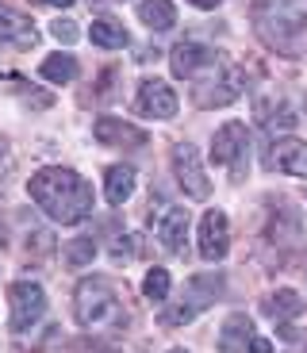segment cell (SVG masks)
<instances>
[{
  "label": "cell",
  "mask_w": 307,
  "mask_h": 353,
  "mask_svg": "<svg viewBox=\"0 0 307 353\" xmlns=\"http://www.w3.org/2000/svg\"><path fill=\"white\" fill-rule=\"evenodd\" d=\"M27 192L61 227H73V223L92 215V185L81 173H73V169H61V165L39 169L27 181Z\"/></svg>",
  "instance_id": "1"
},
{
  "label": "cell",
  "mask_w": 307,
  "mask_h": 353,
  "mask_svg": "<svg viewBox=\"0 0 307 353\" xmlns=\"http://www.w3.org/2000/svg\"><path fill=\"white\" fill-rule=\"evenodd\" d=\"M73 315L88 334H115L127 327V307L123 292L108 276H85L73 292Z\"/></svg>",
  "instance_id": "2"
},
{
  "label": "cell",
  "mask_w": 307,
  "mask_h": 353,
  "mask_svg": "<svg viewBox=\"0 0 307 353\" xmlns=\"http://www.w3.org/2000/svg\"><path fill=\"white\" fill-rule=\"evenodd\" d=\"M307 23V0H257L254 4V27L269 50L296 58L299 54V31Z\"/></svg>",
  "instance_id": "3"
},
{
  "label": "cell",
  "mask_w": 307,
  "mask_h": 353,
  "mask_svg": "<svg viewBox=\"0 0 307 353\" xmlns=\"http://www.w3.org/2000/svg\"><path fill=\"white\" fill-rule=\"evenodd\" d=\"M242 85H246V73L238 70V65L219 62V65H211L204 77H196L192 100L200 108H223V104H230V100L242 97Z\"/></svg>",
  "instance_id": "4"
},
{
  "label": "cell",
  "mask_w": 307,
  "mask_h": 353,
  "mask_svg": "<svg viewBox=\"0 0 307 353\" xmlns=\"http://www.w3.org/2000/svg\"><path fill=\"white\" fill-rule=\"evenodd\" d=\"M223 296V276L219 273H200L192 276V281H184V300L177 303L173 311H166L161 315V323L166 327H177V323H192L200 311H208L211 303Z\"/></svg>",
  "instance_id": "5"
},
{
  "label": "cell",
  "mask_w": 307,
  "mask_h": 353,
  "mask_svg": "<svg viewBox=\"0 0 307 353\" xmlns=\"http://www.w3.org/2000/svg\"><path fill=\"white\" fill-rule=\"evenodd\" d=\"M211 161L223 169H230L235 176H246L250 165V131L242 123H223L211 139Z\"/></svg>",
  "instance_id": "6"
},
{
  "label": "cell",
  "mask_w": 307,
  "mask_h": 353,
  "mask_svg": "<svg viewBox=\"0 0 307 353\" xmlns=\"http://www.w3.org/2000/svg\"><path fill=\"white\" fill-rule=\"evenodd\" d=\"M8 303H12V330L27 334L39 319L46 315V292L35 281H16L8 288Z\"/></svg>",
  "instance_id": "7"
},
{
  "label": "cell",
  "mask_w": 307,
  "mask_h": 353,
  "mask_svg": "<svg viewBox=\"0 0 307 353\" xmlns=\"http://www.w3.org/2000/svg\"><path fill=\"white\" fill-rule=\"evenodd\" d=\"M169 161H173V176H177V185L184 188V196H192V200H208V196H211V181H208V173H204V165H200L196 146L177 142L173 154H169Z\"/></svg>",
  "instance_id": "8"
},
{
  "label": "cell",
  "mask_w": 307,
  "mask_h": 353,
  "mask_svg": "<svg viewBox=\"0 0 307 353\" xmlns=\"http://www.w3.org/2000/svg\"><path fill=\"white\" fill-rule=\"evenodd\" d=\"M150 227L158 234V242L169 254H181L184 239H188V208H177V203L158 200V212H150Z\"/></svg>",
  "instance_id": "9"
},
{
  "label": "cell",
  "mask_w": 307,
  "mask_h": 353,
  "mask_svg": "<svg viewBox=\"0 0 307 353\" xmlns=\"http://www.w3.org/2000/svg\"><path fill=\"white\" fill-rule=\"evenodd\" d=\"M223 58L211 46L204 43H177L173 54H169V65H173V77H184V81H196L211 70V65H219Z\"/></svg>",
  "instance_id": "10"
},
{
  "label": "cell",
  "mask_w": 307,
  "mask_h": 353,
  "mask_svg": "<svg viewBox=\"0 0 307 353\" xmlns=\"http://www.w3.org/2000/svg\"><path fill=\"white\" fill-rule=\"evenodd\" d=\"M92 134H97L100 146H119V150H142L146 146V131L119 119V115H100L92 123Z\"/></svg>",
  "instance_id": "11"
},
{
  "label": "cell",
  "mask_w": 307,
  "mask_h": 353,
  "mask_svg": "<svg viewBox=\"0 0 307 353\" xmlns=\"http://www.w3.org/2000/svg\"><path fill=\"white\" fill-rule=\"evenodd\" d=\"M135 108L150 119H173L177 115V92L158 77H146L139 85V97H135Z\"/></svg>",
  "instance_id": "12"
},
{
  "label": "cell",
  "mask_w": 307,
  "mask_h": 353,
  "mask_svg": "<svg viewBox=\"0 0 307 353\" xmlns=\"http://www.w3.org/2000/svg\"><path fill=\"white\" fill-rule=\"evenodd\" d=\"M230 250V223L219 208H211L200 219V257L204 261H223Z\"/></svg>",
  "instance_id": "13"
},
{
  "label": "cell",
  "mask_w": 307,
  "mask_h": 353,
  "mask_svg": "<svg viewBox=\"0 0 307 353\" xmlns=\"http://www.w3.org/2000/svg\"><path fill=\"white\" fill-rule=\"evenodd\" d=\"M265 165L277 169V173H284V176H307V142L273 139L269 154H265Z\"/></svg>",
  "instance_id": "14"
},
{
  "label": "cell",
  "mask_w": 307,
  "mask_h": 353,
  "mask_svg": "<svg viewBox=\"0 0 307 353\" xmlns=\"http://www.w3.org/2000/svg\"><path fill=\"white\" fill-rule=\"evenodd\" d=\"M39 43V31L27 16L12 8H0V46L4 50H31Z\"/></svg>",
  "instance_id": "15"
},
{
  "label": "cell",
  "mask_w": 307,
  "mask_h": 353,
  "mask_svg": "<svg viewBox=\"0 0 307 353\" xmlns=\"http://www.w3.org/2000/svg\"><path fill=\"white\" fill-rule=\"evenodd\" d=\"M250 342H254V319L242 315V311L227 315V323H223V330H219V350L223 353H246Z\"/></svg>",
  "instance_id": "16"
},
{
  "label": "cell",
  "mask_w": 307,
  "mask_h": 353,
  "mask_svg": "<svg viewBox=\"0 0 307 353\" xmlns=\"http://www.w3.org/2000/svg\"><path fill=\"white\" fill-rule=\"evenodd\" d=\"M299 311H304V300H299L292 288H281V292H273V296L261 300V315L273 319V323H288V319L299 315Z\"/></svg>",
  "instance_id": "17"
},
{
  "label": "cell",
  "mask_w": 307,
  "mask_h": 353,
  "mask_svg": "<svg viewBox=\"0 0 307 353\" xmlns=\"http://www.w3.org/2000/svg\"><path fill=\"white\" fill-rule=\"evenodd\" d=\"M131 192H135V169L131 165H112L104 173V196H108V203H127L131 200Z\"/></svg>",
  "instance_id": "18"
},
{
  "label": "cell",
  "mask_w": 307,
  "mask_h": 353,
  "mask_svg": "<svg viewBox=\"0 0 307 353\" xmlns=\"http://www.w3.org/2000/svg\"><path fill=\"white\" fill-rule=\"evenodd\" d=\"M139 19L150 27V31H169V27L177 23L173 0H142V4H139Z\"/></svg>",
  "instance_id": "19"
},
{
  "label": "cell",
  "mask_w": 307,
  "mask_h": 353,
  "mask_svg": "<svg viewBox=\"0 0 307 353\" xmlns=\"http://www.w3.org/2000/svg\"><path fill=\"white\" fill-rule=\"evenodd\" d=\"M88 39L97 46H104V50H123V46L131 43V39H127V27H123L119 19H92Z\"/></svg>",
  "instance_id": "20"
},
{
  "label": "cell",
  "mask_w": 307,
  "mask_h": 353,
  "mask_svg": "<svg viewBox=\"0 0 307 353\" xmlns=\"http://www.w3.org/2000/svg\"><path fill=\"white\" fill-rule=\"evenodd\" d=\"M39 73H43V81H50V85H70V81L77 77V58H73V54H50V58L39 65Z\"/></svg>",
  "instance_id": "21"
},
{
  "label": "cell",
  "mask_w": 307,
  "mask_h": 353,
  "mask_svg": "<svg viewBox=\"0 0 307 353\" xmlns=\"http://www.w3.org/2000/svg\"><path fill=\"white\" fill-rule=\"evenodd\" d=\"M61 257H66L70 269H85V265H92V257H97V242L92 239H73L70 246L61 250Z\"/></svg>",
  "instance_id": "22"
},
{
  "label": "cell",
  "mask_w": 307,
  "mask_h": 353,
  "mask_svg": "<svg viewBox=\"0 0 307 353\" xmlns=\"http://www.w3.org/2000/svg\"><path fill=\"white\" fill-rule=\"evenodd\" d=\"M142 292H146V300L166 303L169 300V273H166V269H150L146 281H142Z\"/></svg>",
  "instance_id": "23"
},
{
  "label": "cell",
  "mask_w": 307,
  "mask_h": 353,
  "mask_svg": "<svg viewBox=\"0 0 307 353\" xmlns=\"http://www.w3.org/2000/svg\"><path fill=\"white\" fill-rule=\"evenodd\" d=\"M50 35L58 39V43L70 46V43H77L81 31H77V23H73V19H54V23H50Z\"/></svg>",
  "instance_id": "24"
},
{
  "label": "cell",
  "mask_w": 307,
  "mask_h": 353,
  "mask_svg": "<svg viewBox=\"0 0 307 353\" xmlns=\"http://www.w3.org/2000/svg\"><path fill=\"white\" fill-rule=\"evenodd\" d=\"M12 165V154H8V142L0 139V173H4V169Z\"/></svg>",
  "instance_id": "25"
},
{
  "label": "cell",
  "mask_w": 307,
  "mask_h": 353,
  "mask_svg": "<svg viewBox=\"0 0 307 353\" xmlns=\"http://www.w3.org/2000/svg\"><path fill=\"white\" fill-rule=\"evenodd\" d=\"M250 353H273V345L265 342V338H254V342H250Z\"/></svg>",
  "instance_id": "26"
},
{
  "label": "cell",
  "mask_w": 307,
  "mask_h": 353,
  "mask_svg": "<svg viewBox=\"0 0 307 353\" xmlns=\"http://www.w3.org/2000/svg\"><path fill=\"white\" fill-rule=\"evenodd\" d=\"M188 4H192V8H204V12H211V8H219L223 0H188Z\"/></svg>",
  "instance_id": "27"
},
{
  "label": "cell",
  "mask_w": 307,
  "mask_h": 353,
  "mask_svg": "<svg viewBox=\"0 0 307 353\" xmlns=\"http://www.w3.org/2000/svg\"><path fill=\"white\" fill-rule=\"evenodd\" d=\"M35 4H46V8H70L73 0H35Z\"/></svg>",
  "instance_id": "28"
},
{
  "label": "cell",
  "mask_w": 307,
  "mask_h": 353,
  "mask_svg": "<svg viewBox=\"0 0 307 353\" xmlns=\"http://www.w3.org/2000/svg\"><path fill=\"white\" fill-rule=\"evenodd\" d=\"M0 246H4V227H0Z\"/></svg>",
  "instance_id": "29"
},
{
  "label": "cell",
  "mask_w": 307,
  "mask_h": 353,
  "mask_svg": "<svg viewBox=\"0 0 307 353\" xmlns=\"http://www.w3.org/2000/svg\"><path fill=\"white\" fill-rule=\"evenodd\" d=\"M169 353H184V350H169Z\"/></svg>",
  "instance_id": "30"
}]
</instances>
